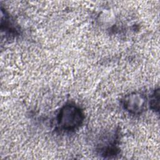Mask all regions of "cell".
I'll return each instance as SVG.
<instances>
[{"label":"cell","mask_w":160,"mask_h":160,"mask_svg":"<svg viewBox=\"0 0 160 160\" xmlns=\"http://www.w3.org/2000/svg\"><path fill=\"white\" fill-rule=\"evenodd\" d=\"M84 114L80 107L74 103L68 102L59 111L56 122L60 129L66 132L74 131L82 124Z\"/></svg>","instance_id":"1"},{"label":"cell","mask_w":160,"mask_h":160,"mask_svg":"<svg viewBox=\"0 0 160 160\" xmlns=\"http://www.w3.org/2000/svg\"><path fill=\"white\" fill-rule=\"evenodd\" d=\"M124 109L132 115H139L146 109L147 99L146 96L138 92H131L126 95L121 100Z\"/></svg>","instance_id":"2"},{"label":"cell","mask_w":160,"mask_h":160,"mask_svg":"<svg viewBox=\"0 0 160 160\" xmlns=\"http://www.w3.org/2000/svg\"><path fill=\"white\" fill-rule=\"evenodd\" d=\"M149 106L152 110L154 111H159V90L157 89L154 91L152 92L150 101H149Z\"/></svg>","instance_id":"3"}]
</instances>
